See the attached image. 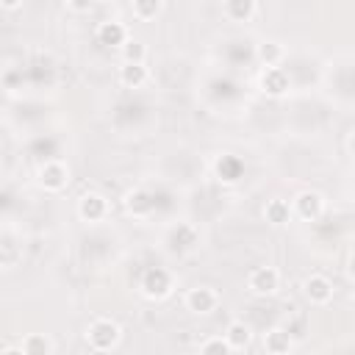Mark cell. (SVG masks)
Listing matches in <instances>:
<instances>
[{"label": "cell", "instance_id": "cell-14", "mask_svg": "<svg viewBox=\"0 0 355 355\" xmlns=\"http://www.w3.org/2000/svg\"><path fill=\"white\" fill-rule=\"evenodd\" d=\"M263 349L272 352V355H286L294 349V338L286 327H272L263 333Z\"/></svg>", "mask_w": 355, "mask_h": 355}, {"label": "cell", "instance_id": "cell-4", "mask_svg": "<svg viewBox=\"0 0 355 355\" xmlns=\"http://www.w3.org/2000/svg\"><path fill=\"white\" fill-rule=\"evenodd\" d=\"M322 214H324V197L319 191L305 189L291 202V216H300L302 222H316Z\"/></svg>", "mask_w": 355, "mask_h": 355}, {"label": "cell", "instance_id": "cell-17", "mask_svg": "<svg viewBox=\"0 0 355 355\" xmlns=\"http://www.w3.org/2000/svg\"><path fill=\"white\" fill-rule=\"evenodd\" d=\"M255 55H258L261 67H280V61H283L286 50H283V44H280V42H261V44H258V50H255Z\"/></svg>", "mask_w": 355, "mask_h": 355}, {"label": "cell", "instance_id": "cell-23", "mask_svg": "<svg viewBox=\"0 0 355 355\" xmlns=\"http://www.w3.org/2000/svg\"><path fill=\"white\" fill-rule=\"evenodd\" d=\"M64 3H67V8L75 11V14H86V11L94 8V0H64Z\"/></svg>", "mask_w": 355, "mask_h": 355}, {"label": "cell", "instance_id": "cell-15", "mask_svg": "<svg viewBox=\"0 0 355 355\" xmlns=\"http://www.w3.org/2000/svg\"><path fill=\"white\" fill-rule=\"evenodd\" d=\"M263 219H266L272 227H283V225L291 222V205H288L286 200L275 197V200H269V202L263 205Z\"/></svg>", "mask_w": 355, "mask_h": 355}, {"label": "cell", "instance_id": "cell-19", "mask_svg": "<svg viewBox=\"0 0 355 355\" xmlns=\"http://www.w3.org/2000/svg\"><path fill=\"white\" fill-rule=\"evenodd\" d=\"M216 175H219V180H225V183H236V180L241 178V161L233 158V155H222V158L216 161Z\"/></svg>", "mask_w": 355, "mask_h": 355}, {"label": "cell", "instance_id": "cell-7", "mask_svg": "<svg viewBox=\"0 0 355 355\" xmlns=\"http://www.w3.org/2000/svg\"><path fill=\"white\" fill-rule=\"evenodd\" d=\"M78 216L83 219V222H103L105 216H108V200L100 194V191H86V194H80V200H78Z\"/></svg>", "mask_w": 355, "mask_h": 355}, {"label": "cell", "instance_id": "cell-2", "mask_svg": "<svg viewBox=\"0 0 355 355\" xmlns=\"http://www.w3.org/2000/svg\"><path fill=\"white\" fill-rule=\"evenodd\" d=\"M247 288L255 294V297H272L277 294L280 288V272L275 266H255L250 275H247Z\"/></svg>", "mask_w": 355, "mask_h": 355}, {"label": "cell", "instance_id": "cell-1", "mask_svg": "<svg viewBox=\"0 0 355 355\" xmlns=\"http://www.w3.org/2000/svg\"><path fill=\"white\" fill-rule=\"evenodd\" d=\"M119 338H122V327H119L114 319H108V316H97V319H92L89 327H86V344H89V349H94V352H108V349H114V347L119 344Z\"/></svg>", "mask_w": 355, "mask_h": 355}, {"label": "cell", "instance_id": "cell-9", "mask_svg": "<svg viewBox=\"0 0 355 355\" xmlns=\"http://www.w3.org/2000/svg\"><path fill=\"white\" fill-rule=\"evenodd\" d=\"M302 294H305V300L308 302H313V305H327L330 300H333V283L324 277V275H308L305 280H302Z\"/></svg>", "mask_w": 355, "mask_h": 355}, {"label": "cell", "instance_id": "cell-12", "mask_svg": "<svg viewBox=\"0 0 355 355\" xmlns=\"http://www.w3.org/2000/svg\"><path fill=\"white\" fill-rule=\"evenodd\" d=\"M255 8H258V0H222V14L239 25L250 22L255 17Z\"/></svg>", "mask_w": 355, "mask_h": 355}, {"label": "cell", "instance_id": "cell-21", "mask_svg": "<svg viewBox=\"0 0 355 355\" xmlns=\"http://www.w3.org/2000/svg\"><path fill=\"white\" fill-rule=\"evenodd\" d=\"M130 8L136 19L147 22V19H155V14L161 11V0H130Z\"/></svg>", "mask_w": 355, "mask_h": 355}, {"label": "cell", "instance_id": "cell-10", "mask_svg": "<svg viewBox=\"0 0 355 355\" xmlns=\"http://www.w3.org/2000/svg\"><path fill=\"white\" fill-rule=\"evenodd\" d=\"M3 349L6 352H25V355H50V352H55V344L42 333H28L19 344H8Z\"/></svg>", "mask_w": 355, "mask_h": 355}, {"label": "cell", "instance_id": "cell-11", "mask_svg": "<svg viewBox=\"0 0 355 355\" xmlns=\"http://www.w3.org/2000/svg\"><path fill=\"white\" fill-rule=\"evenodd\" d=\"M128 36L130 33H128L125 22H119V19H105V22L97 25V42L105 44V47H122Z\"/></svg>", "mask_w": 355, "mask_h": 355}, {"label": "cell", "instance_id": "cell-3", "mask_svg": "<svg viewBox=\"0 0 355 355\" xmlns=\"http://www.w3.org/2000/svg\"><path fill=\"white\" fill-rule=\"evenodd\" d=\"M172 288H175V280H172V275H169L166 269H161V266L147 269L144 277H141V294H144L147 300H164V297L172 294Z\"/></svg>", "mask_w": 355, "mask_h": 355}, {"label": "cell", "instance_id": "cell-6", "mask_svg": "<svg viewBox=\"0 0 355 355\" xmlns=\"http://www.w3.org/2000/svg\"><path fill=\"white\" fill-rule=\"evenodd\" d=\"M36 180H39V186L44 191H61L69 183V169L61 161H44L36 169Z\"/></svg>", "mask_w": 355, "mask_h": 355}, {"label": "cell", "instance_id": "cell-22", "mask_svg": "<svg viewBox=\"0 0 355 355\" xmlns=\"http://www.w3.org/2000/svg\"><path fill=\"white\" fill-rule=\"evenodd\" d=\"M197 349L202 352V355H211V352H230V347H227V341H225V336H211V338H205V341H200L197 344Z\"/></svg>", "mask_w": 355, "mask_h": 355}, {"label": "cell", "instance_id": "cell-24", "mask_svg": "<svg viewBox=\"0 0 355 355\" xmlns=\"http://www.w3.org/2000/svg\"><path fill=\"white\" fill-rule=\"evenodd\" d=\"M0 6H3L6 11H17V8L22 6V0H0Z\"/></svg>", "mask_w": 355, "mask_h": 355}, {"label": "cell", "instance_id": "cell-20", "mask_svg": "<svg viewBox=\"0 0 355 355\" xmlns=\"http://www.w3.org/2000/svg\"><path fill=\"white\" fill-rule=\"evenodd\" d=\"M125 205H128V211H130L133 216H147L150 208H153V200H150V194H147L144 189H136V191H130V194L125 197Z\"/></svg>", "mask_w": 355, "mask_h": 355}, {"label": "cell", "instance_id": "cell-13", "mask_svg": "<svg viewBox=\"0 0 355 355\" xmlns=\"http://www.w3.org/2000/svg\"><path fill=\"white\" fill-rule=\"evenodd\" d=\"M225 341H227V347H230V352H236V349H247L250 347V341H252V330H250V324L247 322H241V319H233L227 327H225Z\"/></svg>", "mask_w": 355, "mask_h": 355}, {"label": "cell", "instance_id": "cell-8", "mask_svg": "<svg viewBox=\"0 0 355 355\" xmlns=\"http://www.w3.org/2000/svg\"><path fill=\"white\" fill-rule=\"evenodd\" d=\"M258 86H261V92L266 97H275L277 100V97H283L288 92L291 80H288V75H286L283 67H263V72L258 78Z\"/></svg>", "mask_w": 355, "mask_h": 355}, {"label": "cell", "instance_id": "cell-16", "mask_svg": "<svg viewBox=\"0 0 355 355\" xmlns=\"http://www.w3.org/2000/svg\"><path fill=\"white\" fill-rule=\"evenodd\" d=\"M147 78H150V72H147L144 64H125L122 61V67H119V83L125 89H141L147 83Z\"/></svg>", "mask_w": 355, "mask_h": 355}, {"label": "cell", "instance_id": "cell-25", "mask_svg": "<svg viewBox=\"0 0 355 355\" xmlns=\"http://www.w3.org/2000/svg\"><path fill=\"white\" fill-rule=\"evenodd\" d=\"M3 266H6V252L0 250V269H3Z\"/></svg>", "mask_w": 355, "mask_h": 355}, {"label": "cell", "instance_id": "cell-5", "mask_svg": "<svg viewBox=\"0 0 355 355\" xmlns=\"http://www.w3.org/2000/svg\"><path fill=\"white\" fill-rule=\"evenodd\" d=\"M183 302H186V311H191V313H197V316H205V313L216 311V305H219V291H216L214 286H194V288L186 291Z\"/></svg>", "mask_w": 355, "mask_h": 355}, {"label": "cell", "instance_id": "cell-18", "mask_svg": "<svg viewBox=\"0 0 355 355\" xmlns=\"http://www.w3.org/2000/svg\"><path fill=\"white\" fill-rule=\"evenodd\" d=\"M119 58H122L125 64H144V58H147V47H144V42L128 36L125 44L119 47Z\"/></svg>", "mask_w": 355, "mask_h": 355}]
</instances>
